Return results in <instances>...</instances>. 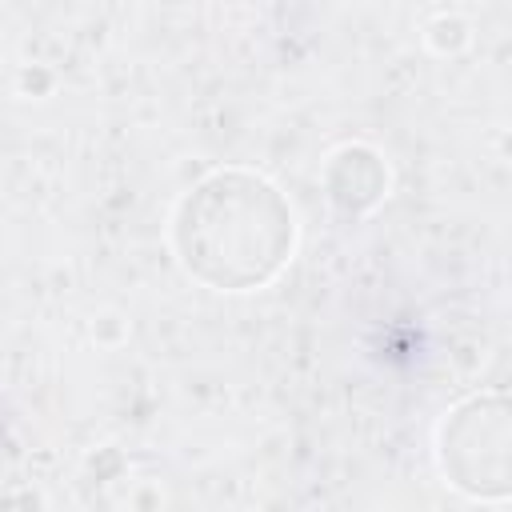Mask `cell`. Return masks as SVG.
I'll use <instances>...</instances> for the list:
<instances>
[{
  "mask_svg": "<svg viewBox=\"0 0 512 512\" xmlns=\"http://www.w3.org/2000/svg\"><path fill=\"white\" fill-rule=\"evenodd\" d=\"M184 268L228 292L276 276L292 252V212L280 192L252 172H216L196 184L176 212Z\"/></svg>",
  "mask_w": 512,
  "mask_h": 512,
  "instance_id": "6da1fadb",
  "label": "cell"
},
{
  "mask_svg": "<svg viewBox=\"0 0 512 512\" xmlns=\"http://www.w3.org/2000/svg\"><path fill=\"white\" fill-rule=\"evenodd\" d=\"M440 464L472 496L512 492V400L484 396L460 404L440 428Z\"/></svg>",
  "mask_w": 512,
  "mask_h": 512,
  "instance_id": "7a4b0ae2",
  "label": "cell"
}]
</instances>
